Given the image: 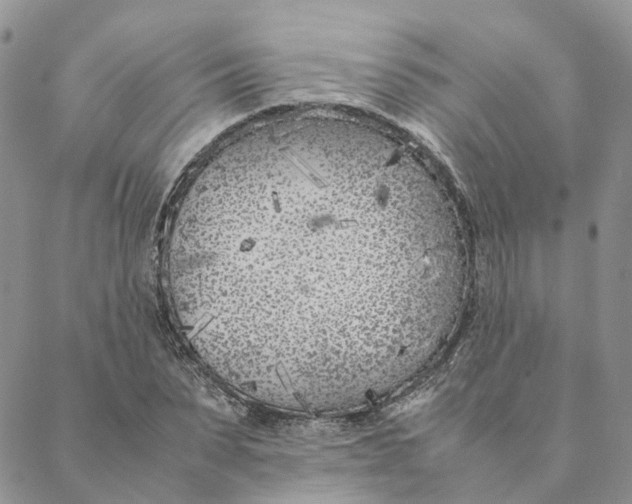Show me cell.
I'll list each match as a JSON object with an SVG mask.
<instances>
[{"label":"cell","instance_id":"obj_1","mask_svg":"<svg viewBox=\"0 0 632 504\" xmlns=\"http://www.w3.org/2000/svg\"><path fill=\"white\" fill-rule=\"evenodd\" d=\"M408 185L346 138L243 141L190 185L167 257L231 331L296 349L343 347L358 339L365 287L405 238Z\"/></svg>","mask_w":632,"mask_h":504}]
</instances>
